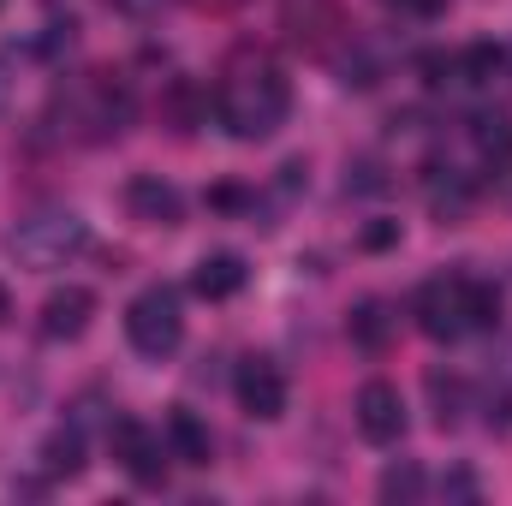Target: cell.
Segmentation results:
<instances>
[{"instance_id": "cell-1", "label": "cell", "mask_w": 512, "mask_h": 506, "mask_svg": "<svg viewBox=\"0 0 512 506\" xmlns=\"http://www.w3.org/2000/svg\"><path fill=\"white\" fill-rule=\"evenodd\" d=\"M215 114H221V126L233 131L239 143L274 137V131L286 126V114H292V84H286L274 66H262V72H239V78L215 96Z\"/></svg>"}, {"instance_id": "cell-2", "label": "cell", "mask_w": 512, "mask_h": 506, "mask_svg": "<svg viewBox=\"0 0 512 506\" xmlns=\"http://www.w3.org/2000/svg\"><path fill=\"white\" fill-rule=\"evenodd\" d=\"M6 251L18 268H66L72 256L90 251V221L66 203H48L36 215H24L12 233H6Z\"/></svg>"}, {"instance_id": "cell-3", "label": "cell", "mask_w": 512, "mask_h": 506, "mask_svg": "<svg viewBox=\"0 0 512 506\" xmlns=\"http://www.w3.org/2000/svg\"><path fill=\"white\" fill-rule=\"evenodd\" d=\"M126 340L143 358H173V352H179V340H185V310H179V292H173V286H149V292L131 298Z\"/></svg>"}, {"instance_id": "cell-4", "label": "cell", "mask_w": 512, "mask_h": 506, "mask_svg": "<svg viewBox=\"0 0 512 506\" xmlns=\"http://www.w3.org/2000/svg\"><path fill=\"white\" fill-rule=\"evenodd\" d=\"M108 447H114V459L126 465V477L137 489H161L167 483V441L161 435H149L143 423H131V417H114L108 423Z\"/></svg>"}, {"instance_id": "cell-5", "label": "cell", "mask_w": 512, "mask_h": 506, "mask_svg": "<svg viewBox=\"0 0 512 506\" xmlns=\"http://www.w3.org/2000/svg\"><path fill=\"white\" fill-rule=\"evenodd\" d=\"M411 316L429 340H459L465 334V274L453 280H423L411 298Z\"/></svg>"}, {"instance_id": "cell-6", "label": "cell", "mask_w": 512, "mask_h": 506, "mask_svg": "<svg viewBox=\"0 0 512 506\" xmlns=\"http://www.w3.org/2000/svg\"><path fill=\"white\" fill-rule=\"evenodd\" d=\"M352 411H358V435H364L370 447H393V441L405 435V399H399V387H387V381H364Z\"/></svg>"}, {"instance_id": "cell-7", "label": "cell", "mask_w": 512, "mask_h": 506, "mask_svg": "<svg viewBox=\"0 0 512 506\" xmlns=\"http://www.w3.org/2000/svg\"><path fill=\"white\" fill-rule=\"evenodd\" d=\"M233 393H239V411L256 417V423H274L280 411H286V376L268 364V358H251V364H239V376H233Z\"/></svg>"}, {"instance_id": "cell-8", "label": "cell", "mask_w": 512, "mask_h": 506, "mask_svg": "<svg viewBox=\"0 0 512 506\" xmlns=\"http://www.w3.org/2000/svg\"><path fill=\"white\" fill-rule=\"evenodd\" d=\"M126 209H131V221H143V227H179L185 197H179L167 179H155V173H131L126 179Z\"/></svg>"}, {"instance_id": "cell-9", "label": "cell", "mask_w": 512, "mask_h": 506, "mask_svg": "<svg viewBox=\"0 0 512 506\" xmlns=\"http://www.w3.org/2000/svg\"><path fill=\"white\" fill-rule=\"evenodd\" d=\"M90 316H96V292L90 286H60V292L42 298V334L48 340H84Z\"/></svg>"}, {"instance_id": "cell-10", "label": "cell", "mask_w": 512, "mask_h": 506, "mask_svg": "<svg viewBox=\"0 0 512 506\" xmlns=\"http://www.w3.org/2000/svg\"><path fill=\"white\" fill-rule=\"evenodd\" d=\"M245 280H251L245 256L215 251V256H203V262H197V274H191V292H197V298H209V304H221V298L245 292Z\"/></svg>"}, {"instance_id": "cell-11", "label": "cell", "mask_w": 512, "mask_h": 506, "mask_svg": "<svg viewBox=\"0 0 512 506\" xmlns=\"http://www.w3.org/2000/svg\"><path fill=\"white\" fill-rule=\"evenodd\" d=\"M161 441H167V453L179 459V465H209V429H203V417L197 411H167V429H161Z\"/></svg>"}, {"instance_id": "cell-12", "label": "cell", "mask_w": 512, "mask_h": 506, "mask_svg": "<svg viewBox=\"0 0 512 506\" xmlns=\"http://www.w3.org/2000/svg\"><path fill=\"white\" fill-rule=\"evenodd\" d=\"M471 143H477V155H483L489 173H507L512 167V120L507 114H477L471 120Z\"/></svg>"}, {"instance_id": "cell-13", "label": "cell", "mask_w": 512, "mask_h": 506, "mask_svg": "<svg viewBox=\"0 0 512 506\" xmlns=\"http://www.w3.org/2000/svg\"><path fill=\"white\" fill-rule=\"evenodd\" d=\"M429 209H435L441 221H465V209H471V179L453 173V167H429Z\"/></svg>"}, {"instance_id": "cell-14", "label": "cell", "mask_w": 512, "mask_h": 506, "mask_svg": "<svg viewBox=\"0 0 512 506\" xmlns=\"http://www.w3.org/2000/svg\"><path fill=\"white\" fill-rule=\"evenodd\" d=\"M501 72H507V54H501L495 42H471V48L453 60V78H459V84H471V90H489Z\"/></svg>"}, {"instance_id": "cell-15", "label": "cell", "mask_w": 512, "mask_h": 506, "mask_svg": "<svg viewBox=\"0 0 512 506\" xmlns=\"http://www.w3.org/2000/svg\"><path fill=\"white\" fill-rule=\"evenodd\" d=\"M42 471H48V477H78V471H84V429H78V423L60 429V435H48Z\"/></svg>"}, {"instance_id": "cell-16", "label": "cell", "mask_w": 512, "mask_h": 506, "mask_svg": "<svg viewBox=\"0 0 512 506\" xmlns=\"http://www.w3.org/2000/svg\"><path fill=\"white\" fill-rule=\"evenodd\" d=\"M429 405H435L441 429H459V417H465V381L447 376V370H429Z\"/></svg>"}, {"instance_id": "cell-17", "label": "cell", "mask_w": 512, "mask_h": 506, "mask_svg": "<svg viewBox=\"0 0 512 506\" xmlns=\"http://www.w3.org/2000/svg\"><path fill=\"white\" fill-rule=\"evenodd\" d=\"M387 334H393V316H387V304H376V298H364L358 310H352V340L364 346V352H382Z\"/></svg>"}, {"instance_id": "cell-18", "label": "cell", "mask_w": 512, "mask_h": 506, "mask_svg": "<svg viewBox=\"0 0 512 506\" xmlns=\"http://www.w3.org/2000/svg\"><path fill=\"white\" fill-rule=\"evenodd\" d=\"M501 322V292L489 280H465V328H495Z\"/></svg>"}, {"instance_id": "cell-19", "label": "cell", "mask_w": 512, "mask_h": 506, "mask_svg": "<svg viewBox=\"0 0 512 506\" xmlns=\"http://www.w3.org/2000/svg\"><path fill=\"white\" fill-rule=\"evenodd\" d=\"M382 501H393V506L423 501V471H417L411 459H399V465H387L382 471Z\"/></svg>"}, {"instance_id": "cell-20", "label": "cell", "mask_w": 512, "mask_h": 506, "mask_svg": "<svg viewBox=\"0 0 512 506\" xmlns=\"http://www.w3.org/2000/svg\"><path fill=\"white\" fill-rule=\"evenodd\" d=\"M203 108H209V96H197V84H185V78H179V84L167 90V114L179 120V131L197 126V120H203Z\"/></svg>"}, {"instance_id": "cell-21", "label": "cell", "mask_w": 512, "mask_h": 506, "mask_svg": "<svg viewBox=\"0 0 512 506\" xmlns=\"http://www.w3.org/2000/svg\"><path fill=\"white\" fill-rule=\"evenodd\" d=\"M72 42H78V24H72V18H54V24L36 36V54H42V60H60V54H72Z\"/></svg>"}, {"instance_id": "cell-22", "label": "cell", "mask_w": 512, "mask_h": 506, "mask_svg": "<svg viewBox=\"0 0 512 506\" xmlns=\"http://www.w3.org/2000/svg\"><path fill=\"white\" fill-rule=\"evenodd\" d=\"M209 209H215V215H245V209H251L256 215V191H245V185H215V191H209Z\"/></svg>"}, {"instance_id": "cell-23", "label": "cell", "mask_w": 512, "mask_h": 506, "mask_svg": "<svg viewBox=\"0 0 512 506\" xmlns=\"http://www.w3.org/2000/svg\"><path fill=\"white\" fill-rule=\"evenodd\" d=\"M346 191L376 197V191H387V173L376 167V161H352V167H346Z\"/></svg>"}, {"instance_id": "cell-24", "label": "cell", "mask_w": 512, "mask_h": 506, "mask_svg": "<svg viewBox=\"0 0 512 506\" xmlns=\"http://www.w3.org/2000/svg\"><path fill=\"white\" fill-rule=\"evenodd\" d=\"M393 245H399V221H370V227H364V233H358V251H370V256H382V251H393Z\"/></svg>"}, {"instance_id": "cell-25", "label": "cell", "mask_w": 512, "mask_h": 506, "mask_svg": "<svg viewBox=\"0 0 512 506\" xmlns=\"http://www.w3.org/2000/svg\"><path fill=\"white\" fill-rule=\"evenodd\" d=\"M12 96H18V54L0 48V114L12 108Z\"/></svg>"}, {"instance_id": "cell-26", "label": "cell", "mask_w": 512, "mask_h": 506, "mask_svg": "<svg viewBox=\"0 0 512 506\" xmlns=\"http://www.w3.org/2000/svg\"><path fill=\"white\" fill-rule=\"evenodd\" d=\"M441 495H447V501H477V477H471V471H447V477H441Z\"/></svg>"}, {"instance_id": "cell-27", "label": "cell", "mask_w": 512, "mask_h": 506, "mask_svg": "<svg viewBox=\"0 0 512 506\" xmlns=\"http://www.w3.org/2000/svg\"><path fill=\"white\" fill-rule=\"evenodd\" d=\"M417 66H423V84H447V78H453V60H447V54H423Z\"/></svg>"}, {"instance_id": "cell-28", "label": "cell", "mask_w": 512, "mask_h": 506, "mask_svg": "<svg viewBox=\"0 0 512 506\" xmlns=\"http://www.w3.org/2000/svg\"><path fill=\"white\" fill-rule=\"evenodd\" d=\"M114 6H120L126 18H155V12H161L167 0H114Z\"/></svg>"}, {"instance_id": "cell-29", "label": "cell", "mask_w": 512, "mask_h": 506, "mask_svg": "<svg viewBox=\"0 0 512 506\" xmlns=\"http://www.w3.org/2000/svg\"><path fill=\"white\" fill-rule=\"evenodd\" d=\"M507 72H512V48H507Z\"/></svg>"}]
</instances>
